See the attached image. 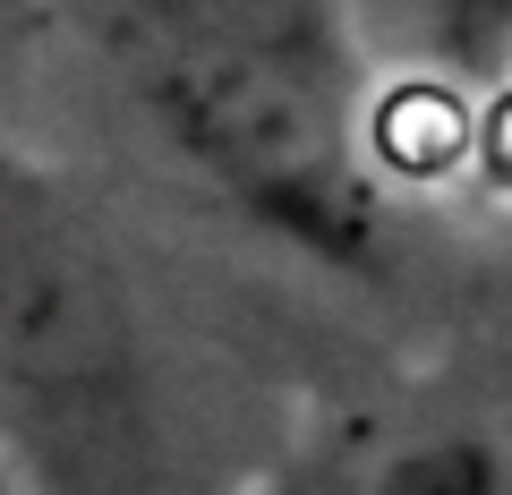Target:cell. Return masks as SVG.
Listing matches in <instances>:
<instances>
[{"instance_id":"1","label":"cell","mask_w":512,"mask_h":495,"mask_svg":"<svg viewBox=\"0 0 512 495\" xmlns=\"http://www.w3.org/2000/svg\"><path fill=\"white\" fill-rule=\"evenodd\" d=\"M43 35L205 205L333 274L384 265L393 171L359 0H43Z\"/></svg>"},{"instance_id":"2","label":"cell","mask_w":512,"mask_h":495,"mask_svg":"<svg viewBox=\"0 0 512 495\" xmlns=\"http://www.w3.org/2000/svg\"><path fill=\"white\" fill-rule=\"evenodd\" d=\"M154 316L120 239L0 129V444L35 495H137L154 470Z\"/></svg>"},{"instance_id":"3","label":"cell","mask_w":512,"mask_h":495,"mask_svg":"<svg viewBox=\"0 0 512 495\" xmlns=\"http://www.w3.org/2000/svg\"><path fill=\"white\" fill-rule=\"evenodd\" d=\"M291 495H512V487H504V444L487 427H419V436L333 453Z\"/></svg>"},{"instance_id":"6","label":"cell","mask_w":512,"mask_h":495,"mask_svg":"<svg viewBox=\"0 0 512 495\" xmlns=\"http://www.w3.org/2000/svg\"><path fill=\"white\" fill-rule=\"evenodd\" d=\"M0 495H35V487H26V470L9 461V444H0Z\"/></svg>"},{"instance_id":"4","label":"cell","mask_w":512,"mask_h":495,"mask_svg":"<svg viewBox=\"0 0 512 495\" xmlns=\"http://www.w3.org/2000/svg\"><path fill=\"white\" fill-rule=\"evenodd\" d=\"M427 9V35L453 69H470L478 86H495L504 69V35H512V0H419Z\"/></svg>"},{"instance_id":"5","label":"cell","mask_w":512,"mask_h":495,"mask_svg":"<svg viewBox=\"0 0 512 495\" xmlns=\"http://www.w3.org/2000/svg\"><path fill=\"white\" fill-rule=\"evenodd\" d=\"M43 0H0V129H26V103L43 94Z\"/></svg>"}]
</instances>
